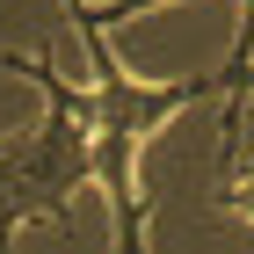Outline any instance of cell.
<instances>
[{
    "instance_id": "3",
    "label": "cell",
    "mask_w": 254,
    "mask_h": 254,
    "mask_svg": "<svg viewBox=\"0 0 254 254\" xmlns=\"http://www.w3.org/2000/svg\"><path fill=\"white\" fill-rule=\"evenodd\" d=\"M218 73H225V95H233V109H225V153H233V138H240V102L254 95V0H247V29H240L233 59L218 65Z\"/></svg>"
},
{
    "instance_id": "2",
    "label": "cell",
    "mask_w": 254,
    "mask_h": 254,
    "mask_svg": "<svg viewBox=\"0 0 254 254\" xmlns=\"http://www.w3.org/2000/svg\"><path fill=\"white\" fill-rule=\"evenodd\" d=\"M15 73H29L44 87V124L37 131H22L0 145V254L15 247L22 225H37V218H73V196L95 182V145H87V124L73 117L59 102V87H51V73L59 65L44 59H7Z\"/></svg>"
},
{
    "instance_id": "1",
    "label": "cell",
    "mask_w": 254,
    "mask_h": 254,
    "mask_svg": "<svg viewBox=\"0 0 254 254\" xmlns=\"http://www.w3.org/2000/svg\"><path fill=\"white\" fill-rule=\"evenodd\" d=\"M80 37H87V59H95V80L73 87V80L51 73L59 102L87 124V145H95V182L109 189V218H138L145 211V189H138V153H145V138L160 131L167 117H182L189 102L218 95L225 73H189V80H138L109 59V29L95 22H80Z\"/></svg>"
},
{
    "instance_id": "4",
    "label": "cell",
    "mask_w": 254,
    "mask_h": 254,
    "mask_svg": "<svg viewBox=\"0 0 254 254\" xmlns=\"http://www.w3.org/2000/svg\"><path fill=\"white\" fill-rule=\"evenodd\" d=\"M218 211H225V218H247V225H254V175H247V182H233V189L218 196Z\"/></svg>"
}]
</instances>
